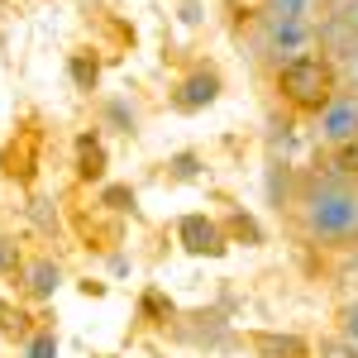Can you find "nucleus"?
Listing matches in <instances>:
<instances>
[{"instance_id": "nucleus-1", "label": "nucleus", "mask_w": 358, "mask_h": 358, "mask_svg": "<svg viewBox=\"0 0 358 358\" xmlns=\"http://www.w3.org/2000/svg\"><path fill=\"white\" fill-rule=\"evenodd\" d=\"M301 224L315 244H358V187L344 172H310L301 182Z\"/></svg>"}, {"instance_id": "nucleus-2", "label": "nucleus", "mask_w": 358, "mask_h": 358, "mask_svg": "<svg viewBox=\"0 0 358 358\" xmlns=\"http://www.w3.org/2000/svg\"><path fill=\"white\" fill-rule=\"evenodd\" d=\"M277 91L282 101H292L296 110H325L339 96V67L330 57H296L287 67H277Z\"/></svg>"}, {"instance_id": "nucleus-3", "label": "nucleus", "mask_w": 358, "mask_h": 358, "mask_svg": "<svg viewBox=\"0 0 358 358\" xmlns=\"http://www.w3.org/2000/svg\"><path fill=\"white\" fill-rule=\"evenodd\" d=\"M310 43H315V29L310 24H282V20H258V57H268L277 67L296 62V57H310Z\"/></svg>"}, {"instance_id": "nucleus-4", "label": "nucleus", "mask_w": 358, "mask_h": 358, "mask_svg": "<svg viewBox=\"0 0 358 358\" xmlns=\"http://www.w3.org/2000/svg\"><path fill=\"white\" fill-rule=\"evenodd\" d=\"M320 138L344 148L349 138H358V96H334L330 106L320 110Z\"/></svg>"}, {"instance_id": "nucleus-5", "label": "nucleus", "mask_w": 358, "mask_h": 358, "mask_svg": "<svg viewBox=\"0 0 358 358\" xmlns=\"http://www.w3.org/2000/svg\"><path fill=\"white\" fill-rule=\"evenodd\" d=\"M177 239H182V248H187V253H210V258H220V253H224L220 224L206 220V215H182V224H177Z\"/></svg>"}, {"instance_id": "nucleus-6", "label": "nucleus", "mask_w": 358, "mask_h": 358, "mask_svg": "<svg viewBox=\"0 0 358 358\" xmlns=\"http://www.w3.org/2000/svg\"><path fill=\"white\" fill-rule=\"evenodd\" d=\"M315 38L334 48V57H339V67H344V77H349V86H354V96H358V34H354V29H344L339 20H330Z\"/></svg>"}, {"instance_id": "nucleus-7", "label": "nucleus", "mask_w": 358, "mask_h": 358, "mask_svg": "<svg viewBox=\"0 0 358 358\" xmlns=\"http://www.w3.org/2000/svg\"><path fill=\"white\" fill-rule=\"evenodd\" d=\"M215 96H220V77H215V72H192L187 82L177 86L172 101H177V110H201V106H210Z\"/></svg>"}, {"instance_id": "nucleus-8", "label": "nucleus", "mask_w": 358, "mask_h": 358, "mask_svg": "<svg viewBox=\"0 0 358 358\" xmlns=\"http://www.w3.org/2000/svg\"><path fill=\"white\" fill-rule=\"evenodd\" d=\"M101 172H106V148H101V138L82 134L77 138V177H82V182H101Z\"/></svg>"}, {"instance_id": "nucleus-9", "label": "nucleus", "mask_w": 358, "mask_h": 358, "mask_svg": "<svg viewBox=\"0 0 358 358\" xmlns=\"http://www.w3.org/2000/svg\"><path fill=\"white\" fill-rule=\"evenodd\" d=\"M258 354L263 358H306V339H296V334H258Z\"/></svg>"}, {"instance_id": "nucleus-10", "label": "nucleus", "mask_w": 358, "mask_h": 358, "mask_svg": "<svg viewBox=\"0 0 358 358\" xmlns=\"http://www.w3.org/2000/svg\"><path fill=\"white\" fill-rule=\"evenodd\" d=\"M57 282H62V273H57V263H48V258H38L34 268H29V296H53L57 292Z\"/></svg>"}, {"instance_id": "nucleus-11", "label": "nucleus", "mask_w": 358, "mask_h": 358, "mask_svg": "<svg viewBox=\"0 0 358 358\" xmlns=\"http://www.w3.org/2000/svg\"><path fill=\"white\" fill-rule=\"evenodd\" d=\"M310 5L315 0H268V20H282V24H306L310 20Z\"/></svg>"}, {"instance_id": "nucleus-12", "label": "nucleus", "mask_w": 358, "mask_h": 358, "mask_svg": "<svg viewBox=\"0 0 358 358\" xmlns=\"http://www.w3.org/2000/svg\"><path fill=\"white\" fill-rule=\"evenodd\" d=\"M72 82L82 86V91H91V86L101 82V62H96L91 53H77L72 57Z\"/></svg>"}, {"instance_id": "nucleus-13", "label": "nucleus", "mask_w": 358, "mask_h": 358, "mask_svg": "<svg viewBox=\"0 0 358 358\" xmlns=\"http://www.w3.org/2000/svg\"><path fill=\"white\" fill-rule=\"evenodd\" d=\"M229 229H234L239 239H248V244H263V229H258V220H253V215H244V210H234V215H229Z\"/></svg>"}, {"instance_id": "nucleus-14", "label": "nucleus", "mask_w": 358, "mask_h": 358, "mask_svg": "<svg viewBox=\"0 0 358 358\" xmlns=\"http://www.w3.org/2000/svg\"><path fill=\"white\" fill-rule=\"evenodd\" d=\"M138 310H143L148 320H167V315H172V301H167L163 292H143V301H138Z\"/></svg>"}, {"instance_id": "nucleus-15", "label": "nucleus", "mask_w": 358, "mask_h": 358, "mask_svg": "<svg viewBox=\"0 0 358 358\" xmlns=\"http://www.w3.org/2000/svg\"><path fill=\"white\" fill-rule=\"evenodd\" d=\"M29 358H57V339H53V330H38L34 339H29Z\"/></svg>"}, {"instance_id": "nucleus-16", "label": "nucleus", "mask_w": 358, "mask_h": 358, "mask_svg": "<svg viewBox=\"0 0 358 358\" xmlns=\"http://www.w3.org/2000/svg\"><path fill=\"white\" fill-rule=\"evenodd\" d=\"M334 167H339L344 177H358V138H349V143L334 153Z\"/></svg>"}, {"instance_id": "nucleus-17", "label": "nucleus", "mask_w": 358, "mask_h": 358, "mask_svg": "<svg viewBox=\"0 0 358 358\" xmlns=\"http://www.w3.org/2000/svg\"><path fill=\"white\" fill-rule=\"evenodd\" d=\"M172 172H177L182 182H192L196 172H201V158H196V153H177V158H172Z\"/></svg>"}, {"instance_id": "nucleus-18", "label": "nucleus", "mask_w": 358, "mask_h": 358, "mask_svg": "<svg viewBox=\"0 0 358 358\" xmlns=\"http://www.w3.org/2000/svg\"><path fill=\"white\" fill-rule=\"evenodd\" d=\"M106 206L110 210H134V192L129 187H106Z\"/></svg>"}, {"instance_id": "nucleus-19", "label": "nucleus", "mask_w": 358, "mask_h": 358, "mask_svg": "<svg viewBox=\"0 0 358 358\" xmlns=\"http://www.w3.org/2000/svg\"><path fill=\"white\" fill-rule=\"evenodd\" d=\"M334 20L358 34V0H339V5H334Z\"/></svg>"}, {"instance_id": "nucleus-20", "label": "nucleus", "mask_w": 358, "mask_h": 358, "mask_svg": "<svg viewBox=\"0 0 358 358\" xmlns=\"http://www.w3.org/2000/svg\"><path fill=\"white\" fill-rule=\"evenodd\" d=\"M110 120L120 124V129H124V134H134V110H129L124 101H115V106H110Z\"/></svg>"}, {"instance_id": "nucleus-21", "label": "nucleus", "mask_w": 358, "mask_h": 358, "mask_svg": "<svg viewBox=\"0 0 358 358\" xmlns=\"http://www.w3.org/2000/svg\"><path fill=\"white\" fill-rule=\"evenodd\" d=\"M15 263H20V248L10 244V239H0V273H10Z\"/></svg>"}, {"instance_id": "nucleus-22", "label": "nucleus", "mask_w": 358, "mask_h": 358, "mask_svg": "<svg viewBox=\"0 0 358 358\" xmlns=\"http://www.w3.org/2000/svg\"><path fill=\"white\" fill-rule=\"evenodd\" d=\"M344 334L354 339V349H358V306H354V310H349V315H344Z\"/></svg>"}]
</instances>
